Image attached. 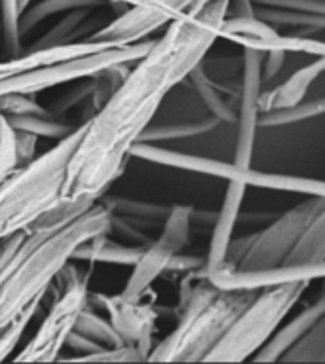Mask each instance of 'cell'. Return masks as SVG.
Listing matches in <instances>:
<instances>
[{"label": "cell", "instance_id": "603a6c76", "mask_svg": "<svg viewBox=\"0 0 325 364\" xmlns=\"http://www.w3.org/2000/svg\"><path fill=\"white\" fill-rule=\"evenodd\" d=\"M107 6H110L108 0H40L29 4L19 14V36L23 38L34 27H38L40 23L57 14H67L80 8H107Z\"/></svg>", "mask_w": 325, "mask_h": 364}, {"label": "cell", "instance_id": "ba28073f", "mask_svg": "<svg viewBox=\"0 0 325 364\" xmlns=\"http://www.w3.org/2000/svg\"><path fill=\"white\" fill-rule=\"evenodd\" d=\"M194 0H114L116 17L88 40L105 42L110 48H124L147 40L158 28L167 27L177 16L187 11Z\"/></svg>", "mask_w": 325, "mask_h": 364}, {"label": "cell", "instance_id": "e575fe53", "mask_svg": "<svg viewBox=\"0 0 325 364\" xmlns=\"http://www.w3.org/2000/svg\"><path fill=\"white\" fill-rule=\"evenodd\" d=\"M141 224H137L133 218L110 210V220H108V233L118 235L120 243L133 245V247H147L153 239L148 237L147 233L143 232Z\"/></svg>", "mask_w": 325, "mask_h": 364}, {"label": "cell", "instance_id": "ab89813d", "mask_svg": "<svg viewBox=\"0 0 325 364\" xmlns=\"http://www.w3.org/2000/svg\"><path fill=\"white\" fill-rule=\"evenodd\" d=\"M14 131V150H16V164L17 167L21 165H27L29 161H33L36 156V141L38 136L33 135V133H27V131Z\"/></svg>", "mask_w": 325, "mask_h": 364}, {"label": "cell", "instance_id": "f6af8a7d", "mask_svg": "<svg viewBox=\"0 0 325 364\" xmlns=\"http://www.w3.org/2000/svg\"><path fill=\"white\" fill-rule=\"evenodd\" d=\"M207 2H210V0H194L192 6H190V8H188V10H196V8H200V6L207 4Z\"/></svg>", "mask_w": 325, "mask_h": 364}, {"label": "cell", "instance_id": "e0dca14e", "mask_svg": "<svg viewBox=\"0 0 325 364\" xmlns=\"http://www.w3.org/2000/svg\"><path fill=\"white\" fill-rule=\"evenodd\" d=\"M175 255V250L171 249L170 245L162 241V239H153L150 243L143 249L139 260L133 264V272H131L124 290L120 292L122 298L128 300H139L145 296L150 284L165 272V266L170 262L171 256Z\"/></svg>", "mask_w": 325, "mask_h": 364}, {"label": "cell", "instance_id": "9a60e30c", "mask_svg": "<svg viewBox=\"0 0 325 364\" xmlns=\"http://www.w3.org/2000/svg\"><path fill=\"white\" fill-rule=\"evenodd\" d=\"M325 317V298H319L308 307H304L295 318L284 324L282 328L274 330V334L261 346V349L253 355V360L257 363H278L279 357L301 338L304 332L312 328L319 318Z\"/></svg>", "mask_w": 325, "mask_h": 364}, {"label": "cell", "instance_id": "7dc6e473", "mask_svg": "<svg viewBox=\"0 0 325 364\" xmlns=\"http://www.w3.org/2000/svg\"><path fill=\"white\" fill-rule=\"evenodd\" d=\"M113 2H114V0H108V4H113Z\"/></svg>", "mask_w": 325, "mask_h": 364}, {"label": "cell", "instance_id": "4fadbf2b", "mask_svg": "<svg viewBox=\"0 0 325 364\" xmlns=\"http://www.w3.org/2000/svg\"><path fill=\"white\" fill-rule=\"evenodd\" d=\"M325 275V266H274L259 269H239L222 262L215 269L205 272V277L219 289L238 290H262L276 284L295 283L321 279Z\"/></svg>", "mask_w": 325, "mask_h": 364}, {"label": "cell", "instance_id": "7c38bea8", "mask_svg": "<svg viewBox=\"0 0 325 364\" xmlns=\"http://www.w3.org/2000/svg\"><path fill=\"white\" fill-rule=\"evenodd\" d=\"M99 306L107 311L108 321L120 336V340L128 346H135L147 360L148 353L153 351V334L156 328L158 311L153 304L139 300H128L122 296L96 294Z\"/></svg>", "mask_w": 325, "mask_h": 364}, {"label": "cell", "instance_id": "1f68e13d", "mask_svg": "<svg viewBox=\"0 0 325 364\" xmlns=\"http://www.w3.org/2000/svg\"><path fill=\"white\" fill-rule=\"evenodd\" d=\"M0 28H2V48L8 59L23 53L19 36V0H0Z\"/></svg>", "mask_w": 325, "mask_h": 364}, {"label": "cell", "instance_id": "30bf717a", "mask_svg": "<svg viewBox=\"0 0 325 364\" xmlns=\"http://www.w3.org/2000/svg\"><path fill=\"white\" fill-rule=\"evenodd\" d=\"M88 281L90 275L86 273L59 289V294L40 328L19 355L14 357L16 363H51L59 358V351L65 346L68 332L74 328L80 311L88 306Z\"/></svg>", "mask_w": 325, "mask_h": 364}, {"label": "cell", "instance_id": "8992f818", "mask_svg": "<svg viewBox=\"0 0 325 364\" xmlns=\"http://www.w3.org/2000/svg\"><path fill=\"white\" fill-rule=\"evenodd\" d=\"M130 158H139L153 164L167 165L181 171L200 173V175L221 176L227 181L242 182L245 186L268 188V190H284V192L304 193V196H325V186L321 181L316 178H304V176L278 175V173H262L247 167H238L234 164H225L219 159L202 158L194 154L175 152L170 148H162L150 142H135L130 150Z\"/></svg>", "mask_w": 325, "mask_h": 364}, {"label": "cell", "instance_id": "ac0fdd59", "mask_svg": "<svg viewBox=\"0 0 325 364\" xmlns=\"http://www.w3.org/2000/svg\"><path fill=\"white\" fill-rule=\"evenodd\" d=\"M324 67L325 57L319 55L314 63L291 74L284 84H279L272 91H261L259 101H257L259 112H267V110H274V108L293 107V105H299L301 101H304L306 91L321 76Z\"/></svg>", "mask_w": 325, "mask_h": 364}, {"label": "cell", "instance_id": "b9f144b4", "mask_svg": "<svg viewBox=\"0 0 325 364\" xmlns=\"http://www.w3.org/2000/svg\"><path fill=\"white\" fill-rule=\"evenodd\" d=\"M285 51L282 50H270L264 51V59H262V84L272 80L276 74H279V70L284 68L285 63Z\"/></svg>", "mask_w": 325, "mask_h": 364}, {"label": "cell", "instance_id": "7bdbcfd3", "mask_svg": "<svg viewBox=\"0 0 325 364\" xmlns=\"http://www.w3.org/2000/svg\"><path fill=\"white\" fill-rule=\"evenodd\" d=\"M65 346H68L73 351L78 353L80 355H90V353H96L99 349H103L97 341L90 340V338H86L84 334H80L76 330H71L67 336V340H65Z\"/></svg>", "mask_w": 325, "mask_h": 364}, {"label": "cell", "instance_id": "484cf974", "mask_svg": "<svg viewBox=\"0 0 325 364\" xmlns=\"http://www.w3.org/2000/svg\"><path fill=\"white\" fill-rule=\"evenodd\" d=\"M325 112V101L314 99V101H301L299 105L285 108H274L267 112H259L257 118V127H282V125H291L304 122V119L316 118Z\"/></svg>", "mask_w": 325, "mask_h": 364}, {"label": "cell", "instance_id": "8d00e7d4", "mask_svg": "<svg viewBox=\"0 0 325 364\" xmlns=\"http://www.w3.org/2000/svg\"><path fill=\"white\" fill-rule=\"evenodd\" d=\"M0 114L2 116H50L48 108H44L29 95H19V93H8L0 97Z\"/></svg>", "mask_w": 325, "mask_h": 364}, {"label": "cell", "instance_id": "277c9868", "mask_svg": "<svg viewBox=\"0 0 325 364\" xmlns=\"http://www.w3.org/2000/svg\"><path fill=\"white\" fill-rule=\"evenodd\" d=\"M86 124L27 165L16 167L0 184V239L27 230L42 213L61 199L71 156L84 135Z\"/></svg>", "mask_w": 325, "mask_h": 364}, {"label": "cell", "instance_id": "d6a6232c", "mask_svg": "<svg viewBox=\"0 0 325 364\" xmlns=\"http://www.w3.org/2000/svg\"><path fill=\"white\" fill-rule=\"evenodd\" d=\"M40 301L42 300L31 301L25 309H21L16 317L11 318L10 323L6 324L4 328L0 330V363L6 360L14 353V349H16L19 340H21L23 332L27 330L29 323L33 321L34 313L38 311Z\"/></svg>", "mask_w": 325, "mask_h": 364}, {"label": "cell", "instance_id": "74e56055", "mask_svg": "<svg viewBox=\"0 0 325 364\" xmlns=\"http://www.w3.org/2000/svg\"><path fill=\"white\" fill-rule=\"evenodd\" d=\"M16 150H14V131L0 114V184L11 171L16 169Z\"/></svg>", "mask_w": 325, "mask_h": 364}, {"label": "cell", "instance_id": "d6986e66", "mask_svg": "<svg viewBox=\"0 0 325 364\" xmlns=\"http://www.w3.org/2000/svg\"><path fill=\"white\" fill-rule=\"evenodd\" d=\"M145 247H133L120 241H113L110 233H96L93 237L86 239L73 250L71 260L105 262V264H120V266H133Z\"/></svg>", "mask_w": 325, "mask_h": 364}, {"label": "cell", "instance_id": "7a4b0ae2", "mask_svg": "<svg viewBox=\"0 0 325 364\" xmlns=\"http://www.w3.org/2000/svg\"><path fill=\"white\" fill-rule=\"evenodd\" d=\"M110 210L101 199L78 218L56 230H25L11 272L0 287V330L34 300H42L57 272L82 241L108 232Z\"/></svg>", "mask_w": 325, "mask_h": 364}, {"label": "cell", "instance_id": "44dd1931", "mask_svg": "<svg viewBox=\"0 0 325 364\" xmlns=\"http://www.w3.org/2000/svg\"><path fill=\"white\" fill-rule=\"evenodd\" d=\"M219 119L215 116H200V118L177 119V122H164V124H148L141 131L137 142H165L179 141V139H190V136H200L210 133L215 127H219Z\"/></svg>", "mask_w": 325, "mask_h": 364}, {"label": "cell", "instance_id": "f1b7e54d", "mask_svg": "<svg viewBox=\"0 0 325 364\" xmlns=\"http://www.w3.org/2000/svg\"><path fill=\"white\" fill-rule=\"evenodd\" d=\"M103 203L107 205L108 210L118 213V215L130 216L133 220L141 222H164L165 216L170 215L171 205L150 203V201H141V199H128V198H108Z\"/></svg>", "mask_w": 325, "mask_h": 364}, {"label": "cell", "instance_id": "bcb514c9", "mask_svg": "<svg viewBox=\"0 0 325 364\" xmlns=\"http://www.w3.org/2000/svg\"><path fill=\"white\" fill-rule=\"evenodd\" d=\"M31 2H33V0H19V14H21V11L31 4Z\"/></svg>", "mask_w": 325, "mask_h": 364}, {"label": "cell", "instance_id": "5b68a950", "mask_svg": "<svg viewBox=\"0 0 325 364\" xmlns=\"http://www.w3.org/2000/svg\"><path fill=\"white\" fill-rule=\"evenodd\" d=\"M308 284V281H295L259 290L215 347L205 355L204 363L249 360L299 304Z\"/></svg>", "mask_w": 325, "mask_h": 364}, {"label": "cell", "instance_id": "d590c367", "mask_svg": "<svg viewBox=\"0 0 325 364\" xmlns=\"http://www.w3.org/2000/svg\"><path fill=\"white\" fill-rule=\"evenodd\" d=\"M68 360H78V363H143L145 358L135 346H122L116 347H103L99 351L90 353V355H80V357H73Z\"/></svg>", "mask_w": 325, "mask_h": 364}, {"label": "cell", "instance_id": "8fae6325", "mask_svg": "<svg viewBox=\"0 0 325 364\" xmlns=\"http://www.w3.org/2000/svg\"><path fill=\"white\" fill-rule=\"evenodd\" d=\"M262 59L264 51L257 48H244L242 50V90H239L238 105V139H236V152H234V165L238 167H251L253 148H255L257 118H259V95L262 91Z\"/></svg>", "mask_w": 325, "mask_h": 364}, {"label": "cell", "instance_id": "f546056e", "mask_svg": "<svg viewBox=\"0 0 325 364\" xmlns=\"http://www.w3.org/2000/svg\"><path fill=\"white\" fill-rule=\"evenodd\" d=\"M73 330L84 334L90 340L97 341L101 347H116L124 343V341L120 340V336L116 334V330L113 328L110 321L101 317V315H97L96 311H91L88 306L80 311Z\"/></svg>", "mask_w": 325, "mask_h": 364}, {"label": "cell", "instance_id": "60d3db41", "mask_svg": "<svg viewBox=\"0 0 325 364\" xmlns=\"http://www.w3.org/2000/svg\"><path fill=\"white\" fill-rule=\"evenodd\" d=\"M200 267H205V256L198 255H182L181 252H175L171 256L167 266H165V272L171 273H188L196 272Z\"/></svg>", "mask_w": 325, "mask_h": 364}, {"label": "cell", "instance_id": "d4e9b609", "mask_svg": "<svg viewBox=\"0 0 325 364\" xmlns=\"http://www.w3.org/2000/svg\"><path fill=\"white\" fill-rule=\"evenodd\" d=\"M6 124L16 131H27L36 136L44 139H53L61 141L65 136L73 133L78 125L82 124H67L63 119H57L53 116H2Z\"/></svg>", "mask_w": 325, "mask_h": 364}, {"label": "cell", "instance_id": "6da1fadb", "mask_svg": "<svg viewBox=\"0 0 325 364\" xmlns=\"http://www.w3.org/2000/svg\"><path fill=\"white\" fill-rule=\"evenodd\" d=\"M227 10L228 0H210L196 10L182 11L158 40H153L113 97L88 119L67 165L61 199H99L124 173L131 146L153 124L165 97L221 38Z\"/></svg>", "mask_w": 325, "mask_h": 364}, {"label": "cell", "instance_id": "cb8c5ba5", "mask_svg": "<svg viewBox=\"0 0 325 364\" xmlns=\"http://www.w3.org/2000/svg\"><path fill=\"white\" fill-rule=\"evenodd\" d=\"M278 363H325V317L304 332Z\"/></svg>", "mask_w": 325, "mask_h": 364}, {"label": "cell", "instance_id": "2e32d148", "mask_svg": "<svg viewBox=\"0 0 325 364\" xmlns=\"http://www.w3.org/2000/svg\"><path fill=\"white\" fill-rule=\"evenodd\" d=\"M107 48H110V46L105 44V42L86 40V42H73V44L56 46V48H48V50L25 51L19 57L0 61V80L14 76L17 73H25V70H31V68L46 67V65H53V63L71 61V59H76V57L90 55V53L107 50Z\"/></svg>", "mask_w": 325, "mask_h": 364}, {"label": "cell", "instance_id": "f35d334b", "mask_svg": "<svg viewBox=\"0 0 325 364\" xmlns=\"http://www.w3.org/2000/svg\"><path fill=\"white\" fill-rule=\"evenodd\" d=\"M255 6H270V8H282V10L310 11V14H324L325 0H251Z\"/></svg>", "mask_w": 325, "mask_h": 364}, {"label": "cell", "instance_id": "5bb4252c", "mask_svg": "<svg viewBox=\"0 0 325 364\" xmlns=\"http://www.w3.org/2000/svg\"><path fill=\"white\" fill-rule=\"evenodd\" d=\"M245 190H247V186L242 184V182L228 181L222 207L217 213V218L213 222L210 250H207V256H205V272L215 269L227 258V250L228 245H230V239H232L234 226L238 222L239 209H242V203H244Z\"/></svg>", "mask_w": 325, "mask_h": 364}, {"label": "cell", "instance_id": "4dcf8cb0", "mask_svg": "<svg viewBox=\"0 0 325 364\" xmlns=\"http://www.w3.org/2000/svg\"><path fill=\"white\" fill-rule=\"evenodd\" d=\"M90 10H93V8H80V10L67 11V16H63L53 27L48 28V31L42 34V38L36 40L33 44V48L29 51L48 50V48H56V46L73 44V31L76 28V25L90 14Z\"/></svg>", "mask_w": 325, "mask_h": 364}, {"label": "cell", "instance_id": "836d02e7", "mask_svg": "<svg viewBox=\"0 0 325 364\" xmlns=\"http://www.w3.org/2000/svg\"><path fill=\"white\" fill-rule=\"evenodd\" d=\"M76 85L71 87L67 93H63L56 99V101L51 102V108L48 110L50 116L57 119H63V116L68 112V110H73L74 107H78L80 102H84L90 99L91 90H93V80L91 76H86V78H78L74 80Z\"/></svg>", "mask_w": 325, "mask_h": 364}, {"label": "cell", "instance_id": "7402d4cb", "mask_svg": "<svg viewBox=\"0 0 325 364\" xmlns=\"http://www.w3.org/2000/svg\"><path fill=\"white\" fill-rule=\"evenodd\" d=\"M187 80L192 85L194 93L198 97V101L207 108L211 116H215L221 124H236L238 118V107H234L232 101H228L215 85L211 84V80L205 76L202 65L196 67L187 74Z\"/></svg>", "mask_w": 325, "mask_h": 364}, {"label": "cell", "instance_id": "3957f363", "mask_svg": "<svg viewBox=\"0 0 325 364\" xmlns=\"http://www.w3.org/2000/svg\"><path fill=\"white\" fill-rule=\"evenodd\" d=\"M259 290L219 289L210 279L194 284L188 300L179 307L175 328L148 353L150 363H204L242 309Z\"/></svg>", "mask_w": 325, "mask_h": 364}, {"label": "cell", "instance_id": "4316f807", "mask_svg": "<svg viewBox=\"0 0 325 364\" xmlns=\"http://www.w3.org/2000/svg\"><path fill=\"white\" fill-rule=\"evenodd\" d=\"M131 65H135V63H113V65H107V67L99 68L97 73L91 74L93 90H91V95L88 99V105L93 110V114L113 97L114 91L118 90L120 84L130 74Z\"/></svg>", "mask_w": 325, "mask_h": 364}, {"label": "cell", "instance_id": "52a82bcc", "mask_svg": "<svg viewBox=\"0 0 325 364\" xmlns=\"http://www.w3.org/2000/svg\"><path fill=\"white\" fill-rule=\"evenodd\" d=\"M150 44H153V40H141L135 44L124 46V48H107V50L90 53V55L76 57L71 61L53 63V65H46V67L31 68L25 73H17L14 76L0 80V97L8 95V93L34 95L38 91L91 76L99 68L113 65V63H137L147 53Z\"/></svg>", "mask_w": 325, "mask_h": 364}, {"label": "cell", "instance_id": "9c48e42d", "mask_svg": "<svg viewBox=\"0 0 325 364\" xmlns=\"http://www.w3.org/2000/svg\"><path fill=\"white\" fill-rule=\"evenodd\" d=\"M321 213H325V196H308V199L285 210L284 215H279L264 230L251 233L249 247L236 267L259 269L282 266V262L293 249L304 228Z\"/></svg>", "mask_w": 325, "mask_h": 364}, {"label": "cell", "instance_id": "83f0119b", "mask_svg": "<svg viewBox=\"0 0 325 364\" xmlns=\"http://www.w3.org/2000/svg\"><path fill=\"white\" fill-rule=\"evenodd\" d=\"M255 17L261 19L262 23L270 25L272 28H325L324 14L282 10V8H270V6H255Z\"/></svg>", "mask_w": 325, "mask_h": 364}, {"label": "cell", "instance_id": "ffe728a7", "mask_svg": "<svg viewBox=\"0 0 325 364\" xmlns=\"http://www.w3.org/2000/svg\"><path fill=\"white\" fill-rule=\"evenodd\" d=\"M282 266H325V213L304 228Z\"/></svg>", "mask_w": 325, "mask_h": 364}, {"label": "cell", "instance_id": "ee69618b", "mask_svg": "<svg viewBox=\"0 0 325 364\" xmlns=\"http://www.w3.org/2000/svg\"><path fill=\"white\" fill-rule=\"evenodd\" d=\"M255 4L251 0H228L227 17H253Z\"/></svg>", "mask_w": 325, "mask_h": 364}]
</instances>
